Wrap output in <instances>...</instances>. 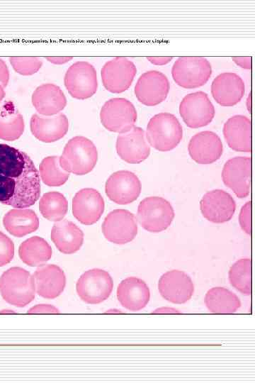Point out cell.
<instances>
[{
	"label": "cell",
	"instance_id": "d590c367",
	"mask_svg": "<svg viewBox=\"0 0 255 383\" xmlns=\"http://www.w3.org/2000/svg\"><path fill=\"white\" fill-rule=\"evenodd\" d=\"M232 60L240 67L246 70H250L251 67V57H232Z\"/></svg>",
	"mask_w": 255,
	"mask_h": 383
},
{
	"label": "cell",
	"instance_id": "7a4b0ae2",
	"mask_svg": "<svg viewBox=\"0 0 255 383\" xmlns=\"http://www.w3.org/2000/svg\"><path fill=\"white\" fill-rule=\"evenodd\" d=\"M0 294L5 301L22 308L33 301L35 287L33 275L20 267H12L0 277Z\"/></svg>",
	"mask_w": 255,
	"mask_h": 383
},
{
	"label": "cell",
	"instance_id": "ac0fdd59",
	"mask_svg": "<svg viewBox=\"0 0 255 383\" xmlns=\"http://www.w3.org/2000/svg\"><path fill=\"white\" fill-rule=\"evenodd\" d=\"M188 150L196 162L207 165L220 159L222 155L223 146L220 138L215 133L205 131L191 137Z\"/></svg>",
	"mask_w": 255,
	"mask_h": 383
},
{
	"label": "cell",
	"instance_id": "484cf974",
	"mask_svg": "<svg viewBox=\"0 0 255 383\" xmlns=\"http://www.w3.org/2000/svg\"><path fill=\"white\" fill-rule=\"evenodd\" d=\"M34 135L43 142H53L64 135L68 129L66 117L60 115L52 118H40L33 116L30 123Z\"/></svg>",
	"mask_w": 255,
	"mask_h": 383
},
{
	"label": "cell",
	"instance_id": "4316f807",
	"mask_svg": "<svg viewBox=\"0 0 255 383\" xmlns=\"http://www.w3.org/2000/svg\"><path fill=\"white\" fill-rule=\"evenodd\" d=\"M52 250L42 238L33 236L26 239L19 246L18 255L23 262L30 267L44 265L52 257Z\"/></svg>",
	"mask_w": 255,
	"mask_h": 383
},
{
	"label": "cell",
	"instance_id": "8d00e7d4",
	"mask_svg": "<svg viewBox=\"0 0 255 383\" xmlns=\"http://www.w3.org/2000/svg\"><path fill=\"white\" fill-rule=\"evenodd\" d=\"M174 57H154L149 56L147 57V59L153 65H164L169 63Z\"/></svg>",
	"mask_w": 255,
	"mask_h": 383
},
{
	"label": "cell",
	"instance_id": "5bb4252c",
	"mask_svg": "<svg viewBox=\"0 0 255 383\" xmlns=\"http://www.w3.org/2000/svg\"><path fill=\"white\" fill-rule=\"evenodd\" d=\"M200 211L208 221L222 223L232 218L236 203L232 196L222 189H214L206 192L200 202Z\"/></svg>",
	"mask_w": 255,
	"mask_h": 383
},
{
	"label": "cell",
	"instance_id": "1f68e13d",
	"mask_svg": "<svg viewBox=\"0 0 255 383\" xmlns=\"http://www.w3.org/2000/svg\"><path fill=\"white\" fill-rule=\"evenodd\" d=\"M58 157H47L40 165V176L50 187H58L64 184L69 177V172L62 168Z\"/></svg>",
	"mask_w": 255,
	"mask_h": 383
},
{
	"label": "cell",
	"instance_id": "ba28073f",
	"mask_svg": "<svg viewBox=\"0 0 255 383\" xmlns=\"http://www.w3.org/2000/svg\"><path fill=\"white\" fill-rule=\"evenodd\" d=\"M179 113L186 125L198 128L208 125L215 113L208 94L202 91L186 95L179 104Z\"/></svg>",
	"mask_w": 255,
	"mask_h": 383
},
{
	"label": "cell",
	"instance_id": "6da1fadb",
	"mask_svg": "<svg viewBox=\"0 0 255 383\" xmlns=\"http://www.w3.org/2000/svg\"><path fill=\"white\" fill-rule=\"evenodd\" d=\"M40 195L39 172L28 155L0 143V203L25 209L33 205Z\"/></svg>",
	"mask_w": 255,
	"mask_h": 383
},
{
	"label": "cell",
	"instance_id": "30bf717a",
	"mask_svg": "<svg viewBox=\"0 0 255 383\" xmlns=\"http://www.w3.org/2000/svg\"><path fill=\"white\" fill-rule=\"evenodd\" d=\"M101 121L110 131L125 133L134 127L137 121V111L128 100L110 99L102 107Z\"/></svg>",
	"mask_w": 255,
	"mask_h": 383
},
{
	"label": "cell",
	"instance_id": "d6986e66",
	"mask_svg": "<svg viewBox=\"0 0 255 383\" xmlns=\"http://www.w3.org/2000/svg\"><path fill=\"white\" fill-rule=\"evenodd\" d=\"M245 92L243 79L236 73L223 72L212 82L211 94L222 106H233L238 104Z\"/></svg>",
	"mask_w": 255,
	"mask_h": 383
},
{
	"label": "cell",
	"instance_id": "7402d4cb",
	"mask_svg": "<svg viewBox=\"0 0 255 383\" xmlns=\"http://www.w3.org/2000/svg\"><path fill=\"white\" fill-rule=\"evenodd\" d=\"M116 294L120 304L131 311H138L144 309L150 299L147 284L136 277L123 279L118 286Z\"/></svg>",
	"mask_w": 255,
	"mask_h": 383
},
{
	"label": "cell",
	"instance_id": "83f0119b",
	"mask_svg": "<svg viewBox=\"0 0 255 383\" xmlns=\"http://www.w3.org/2000/svg\"><path fill=\"white\" fill-rule=\"evenodd\" d=\"M204 302L208 309L213 313H233L241 306L239 297L226 288L217 287L205 294Z\"/></svg>",
	"mask_w": 255,
	"mask_h": 383
},
{
	"label": "cell",
	"instance_id": "74e56055",
	"mask_svg": "<svg viewBox=\"0 0 255 383\" xmlns=\"http://www.w3.org/2000/svg\"><path fill=\"white\" fill-rule=\"evenodd\" d=\"M153 313H180L178 310L170 307H161L154 310Z\"/></svg>",
	"mask_w": 255,
	"mask_h": 383
},
{
	"label": "cell",
	"instance_id": "f546056e",
	"mask_svg": "<svg viewBox=\"0 0 255 383\" xmlns=\"http://www.w3.org/2000/svg\"><path fill=\"white\" fill-rule=\"evenodd\" d=\"M11 104H6L0 111V138L14 140L23 132L22 116L16 112Z\"/></svg>",
	"mask_w": 255,
	"mask_h": 383
},
{
	"label": "cell",
	"instance_id": "f1b7e54d",
	"mask_svg": "<svg viewBox=\"0 0 255 383\" xmlns=\"http://www.w3.org/2000/svg\"><path fill=\"white\" fill-rule=\"evenodd\" d=\"M39 209L44 218L57 222L62 221L67 214L68 203L62 194L50 192L40 198Z\"/></svg>",
	"mask_w": 255,
	"mask_h": 383
},
{
	"label": "cell",
	"instance_id": "603a6c76",
	"mask_svg": "<svg viewBox=\"0 0 255 383\" xmlns=\"http://www.w3.org/2000/svg\"><path fill=\"white\" fill-rule=\"evenodd\" d=\"M223 135L228 146L234 151L251 150V123L244 115L230 117L224 124Z\"/></svg>",
	"mask_w": 255,
	"mask_h": 383
},
{
	"label": "cell",
	"instance_id": "d4e9b609",
	"mask_svg": "<svg viewBox=\"0 0 255 383\" xmlns=\"http://www.w3.org/2000/svg\"><path fill=\"white\" fill-rule=\"evenodd\" d=\"M5 229L18 238L35 231L39 227V219L34 211L28 209H14L3 218Z\"/></svg>",
	"mask_w": 255,
	"mask_h": 383
},
{
	"label": "cell",
	"instance_id": "ab89813d",
	"mask_svg": "<svg viewBox=\"0 0 255 383\" xmlns=\"http://www.w3.org/2000/svg\"><path fill=\"white\" fill-rule=\"evenodd\" d=\"M14 313L15 311H12V310H1L0 311V313Z\"/></svg>",
	"mask_w": 255,
	"mask_h": 383
},
{
	"label": "cell",
	"instance_id": "7c38bea8",
	"mask_svg": "<svg viewBox=\"0 0 255 383\" xmlns=\"http://www.w3.org/2000/svg\"><path fill=\"white\" fill-rule=\"evenodd\" d=\"M141 182L133 172L120 170L113 173L106 182V194L113 202L125 205L135 201L141 192Z\"/></svg>",
	"mask_w": 255,
	"mask_h": 383
},
{
	"label": "cell",
	"instance_id": "44dd1931",
	"mask_svg": "<svg viewBox=\"0 0 255 383\" xmlns=\"http://www.w3.org/2000/svg\"><path fill=\"white\" fill-rule=\"evenodd\" d=\"M33 277L36 293L45 299L57 298L66 286L64 272L55 265L40 266L33 273Z\"/></svg>",
	"mask_w": 255,
	"mask_h": 383
},
{
	"label": "cell",
	"instance_id": "52a82bcc",
	"mask_svg": "<svg viewBox=\"0 0 255 383\" xmlns=\"http://www.w3.org/2000/svg\"><path fill=\"white\" fill-rule=\"evenodd\" d=\"M113 288L111 276L107 271L100 268L86 271L76 284L78 296L89 304H98L108 299Z\"/></svg>",
	"mask_w": 255,
	"mask_h": 383
},
{
	"label": "cell",
	"instance_id": "ffe728a7",
	"mask_svg": "<svg viewBox=\"0 0 255 383\" xmlns=\"http://www.w3.org/2000/svg\"><path fill=\"white\" fill-rule=\"evenodd\" d=\"M134 63L126 58L118 57L107 62L102 69V79L105 87L111 92L126 90L136 74Z\"/></svg>",
	"mask_w": 255,
	"mask_h": 383
},
{
	"label": "cell",
	"instance_id": "9c48e42d",
	"mask_svg": "<svg viewBox=\"0 0 255 383\" xmlns=\"http://www.w3.org/2000/svg\"><path fill=\"white\" fill-rule=\"evenodd\" d=\"M102 233L108 241L123 245L132 241L137 234L135 215L126 209H115L105 218Z\"/></svg>",
	"mask_w": 255,
	"mask_h": 383
},
{
	"label": "cell",
	"instance_id": "8992f818",
	"mask_svg": "<svg viewBox=\"0 0 255 383\" xmlns=\"http://www.w3.org/2000/svg\"><path fill=\"white\" fill-rule=\"evenodd\" d=\"M211 74V65L203 57H180L171 68L174 81L184 89H196L203 86Z\"/></svg>",
	"mask_w": 255,
	"mask_h": 383
},
{
	"label": "cell",
	"instance_id": "3957f363",
	"mask_svg": "<svg viewBox=\"0 0 255 383\" xmlns=\"http://www.w3.org/2000/svg\"><path fill=\"white\" fill-rule=\"evenodd\" d=\"M145 135L152 147L160 152H167L180 143L183 138V129L174 114L162 112L150 118Z\"/></svg>",
	"mask_w": 255,
	"mask_h": 383
},
{
	"label": "cell",
	"instance_id": "e575fe53",
	"mask_svg": "<svg viewBox=\"0 0 255 383\" xmlns=\"http://www.w3.org/2000/svg\"><path fill=\"white\" fill-rule=\"evenodd\" d=\"M60 310L50 304H37L27 311L28 313H59Z\"/></svg>",
	"mask_w": 255,
	"mask_h": 383
},
{
	"label": "cell",
	"instance_id": "9a60e30c",
	"mask_svg": "<svg viewBox=\"0 0 255 383\" xmlns=\"http://www.w3.org/2000/svg\"><path fill=\"white\" fill-rule=\"evenodd\" d=\"M251 158L234 157L228 160L222 169L224 184L240 199L249 196L250 192Z\"/></svg>",
	"mask_w": 255,
	"mask_h": 383
},
{
	"label": "cell",
	"instance_id": "d6a6232c",
	"mask_svg": "<svg viewBox=\"0 0 255 383\" xmlns=\"http://www.w3.org/2000/svg\"><path fill=\"white\" fill-rule=\"evenodd\" d=\"M14 256V244L11 239L0 231V267L9 263Z\"/></svg>",
	"mask_w": 255,
	"mask_h": 383
},
{
	"label": "cell",
	"instance_id": "cb8c5ba5",
	"mask_svg": "<svg viewBox=\"0 0 255 383\" xmlns=\"http://www.w3.org/2000/svg\"><path fill=\"white\" fill-rule=\"evenodd\" d=\"M50 237L57 248L64 254L76 252L84 242L83 231L68 220L57 221L52 228Z\"/></svg>",
	"mask_w": 255,
	"mask_h": 383
},
{
	"label": "cell",
	"instance_id": "60d3db41",
	"mask_svg": "<svg viewBox=\"0 0 255 383\" xmlns=\"http://www.w3.org/2000/svg\"><path fill=\"white\" fill-rule=\"evenodd\" d=\"M115 310H109V311H107L106 313H114V312H116V313H121L120 311H114Z\"/></svg>",
	"mask_w": 255,
	"mask_h": 383
},
{
	"label": "cell",
	"instance_id": "4dcf8cb0",
	"mask_svg": "<svg viewBox=\"0 0 255 383\" xmlns=\"http://www.w3.org/2000/svg\"><path fill=\"white\" fill-rule=\"evenodd\" d=\"M231 285L245 295L251 292V262L249 258H243L235 262L228 273Z\"/></svg>",
	"mask_w": 255,
	"mask_h": 383
},
{
	"label": "cell",
	"instance_id": "4fadbf2b",
	"mask_svg": "<svg viewBox=\"0 0 255 383\" xmlns=\"http://www.w3.org/2000/svg\"><path fill=\"white\" fill-rule=\"evenodd\" d=\"M158 289L164 299L173 304H181L192 297L194 284L186 272L173 270L161 276L158 282Z\"/></svg>",
	"mask_w": 255,
	"mask_h": 383
},
{
	"label": "cell",
	"instance_id": "f35d334b",
	"mask_svg": "<svg viewBox=\"0 0 255 383\" xmlns=\"http://www.w3.org/2000/svg\"><path fill=\"white\" fill-rule=\"evenodd\" d=\"M246 102H247L246 107H247L249 111L251 112V94H249Z\"/></svg>",
	"mask_w": 255,
	"mask_h": 383
},
{
	"label": "cell",
	"instance_id": "5b68a950",
	"mask_svg": "<svg viewBox=\"0 0 255 383\" xmlns=\"http://www.w3.org/2000/svg\"><path fill=\"white\" fill-rule=\"evenodd\" d=\"M174 216L169 201L160 196H149L140 202L137 219L146 231L159 233L170 226Z\"/></svg>",
	"mask_w": 255,
	"mask_h": 383
},
{
	"label": "cell",
	"instance_id": "e0dca14e",
	"mask_svg": "<svg viewBox=\"0 0 255 383\" xmlns=\"http://www.w3.org/2000/svg\"><path fill=\"white\" fill-rule=\"evenodd\" d=\"M104 200L96 189L85 188L79 191L72 199L74 216L82 224L96 223L104 211Z\"/></svg>",
	"mask_w": 255,
	"mask_h": 383
},
{
	"label": "cell",
	"instance_id": "2e32d148",
	"mask_svg": "<svg viewBox=\"0 0 255 383\" xmlns=\"http://www.w3.org/2000/svg\"><path fill=\"white\" fill-rule=\"evenodd\" d=\"M116 150L120 158L130 164L140 163L150 154L144 131L135 126L118 136Z\"/></svg>",
	"mask_w": 255,
	"mask_h": 383
},
{
	"label": "cell",
	"instance_id": "277c9868",
	"mask_svg": "<svg viewBox=\"0 0 255 383\" xmlns=\"http://www.w3.org/2000/svg\"><path fill=\"white\" fill-rule=\"evenodd\" d=\"M97 159L98 152L94 143L84 137H75L66 145L60 165L68 172L84 175L94 169Z\"/></svg>",
	"mask_w": 255,
	"mask_h": 383
},
{
	"label": "cell",
	"instance_id": "836d02e7",
	"mask_svg": "<svg viewBox=\"0 0 255 383\" xmlns=\"http://www.w3.org/2000/svg\"><path fill=\"white\" fill-rule=\"evenodd\" d=\"M251 201H247L241 209L239 221L242 229L247 234L251 233Z\"/></svg>",
	"mask_w": 255,
	"mask_h": 383
},
{
	"label": "cell",
	"instance_id": "8fae6325",
	"mask_svg": "<svg viewBox=\"0 0 255 383\" xmlns=\"http://www.w3.org/2000/svg\"><path fill=\"white\" fill-rule=\"evenodd\" d=\"M169 89V82L164 74L157 70H149L139 77L135 94L142 104L154 106L166 99Z\"/></svg>",
	"mask_w": 255,
	"mask_h": 383
}]
</instances>
